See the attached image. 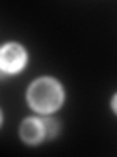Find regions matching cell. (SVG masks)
<instances>
[{
	"instance_id": "6da1fadb",
	"label": "cell",
	"mask_w": 117,
	"mask_h": 157,
	"mask_svg": "<svg viewBox=\"0 0 117 157\" xmlns=\"http://www.w3.org/2000/svg\"><path fill=\"white\" fill-rule=\"evenodd\" d=\"M65 100V90L55 78L41 77L33 81L27 88V102L39 114H51Z\"/></svg>"
},
{
	"instance_id": "7a4b0ae2",
	"label": "cell",
	"mask_w": 117,
	"mask_h": 157,
	"mask_svg": "<svg viewBox=\"0 0 117 157\" xmlns=\"http://www.w3.org/2000/svg\"><path fill=\"white\" fill-rule=\"evenodd\" d=\"M26 49L20 43H6V45L0 47V69H2L6 75H14L20 73L26 65Z\"/></svg>"
},
{
	"instance_id": "3957f363",
	"label": "cell",
	"mask_w": 117,
	"mask_h": 157,
	"mask_svg": "<svg viewBox=\"0 0 117 157\" xmlns=\"http://www.w3.org/2000/svg\"><path fill=\"white\" fill-rule=\"evenodd\" d=\"M20 136L27 145H37L45 140V126L43 118H26L20 128Z\"/></svg>"
},
{
	"instance_id": "277c9868",
	"label": "cell",
	"mask_w": 117,
	"mask_h": 157,
	"mask_svg": "<svg viewBox=\"0 0 117 157\" xmlns=\"http://www.w3.org/2000/svg\"><path fill=\"white\" fill-rule=\"evenodd\" d=\"M43 126H45V137L47 140H53L58 134V122L55 118H43Z\"/></svg>"
},
{
	"instance_id": "5b68a950",
	"label": "cell",
	"mask_w": 117,
	"mask_h": 157,
	"mask_svg": "<svg viewBox=\"0 0 117 157\" xmlns=\"http://www.w3.org/2000/svg\"><path fill=\"white\" fill-rule=\"evenodd\" d=\"M6 77H8V75H6V73L2 71V69H0V78H6Z\"/></svg>"
},
{
	"instance_id": "8992f818",
	"label": "cell",
	"mask_w": 117,
	"mask_h": 157,
	"mask_svg": "<svg viewBox=\"0 0 117 157\" xmlns=\"http://www.w3.org/2000/svg\"><path fill=\"white\" fill-rule=\"evenodd\" d=\"M0 124H2V112H0Z\"/></svg>"
}]
</instances>
